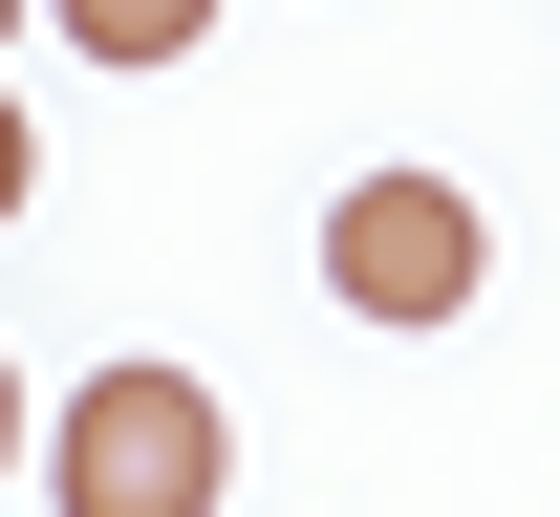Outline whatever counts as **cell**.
<instances>
[{
	"label": "cell",
	"instance_id": "obj_5",
	"mask_svg": "<svg viewBox=\"0 0 560 517\" xmlns=\"http://www.w3.org/2000/svg\"><path fill=\"white\" fill-rule=\"evenodd\" d=\"M0 474H22V367H0Z\"/></svg>",
	"mask_w": 560,
	"mask_h": 517
},
{
	"label": "cell",
	"instance_id": "obj_6",
	"mask_svg": "<svg viewBox=\"0 0 560 517\" xmlns=\"http://www.w3.org/2000/svg\"><path fill=\"white\" fill-rule=\"evenodd\" d=\"M0 22H22V0H0Z\"/></svg>",
	"mask_w": 560,
	"mask_h": 517
},
{
	"label": "cell",
	"instance_id": "obj_2",
	"mask_svg": "<svg viewBox=\"0 0 560 517\" xmlns=\"http://www.w3.org/2000/svg\"><path fill=\"white\" fill-rule=\"evenodd\" d=\"M475 281H495V237H475L453 173H346V195H324V302H346V324H453Z\"/></svg>",
	"mask_w": 560,
	"mask_h": 517
},
{
	"label": "cell",
	"instance_id": "obj_1",
	"mask_svg": "<svg viewBox=\"0 0 560 517\" xmlns=\"http://www.w3.org/2000/svg\"><path fill=\"white\" fill-rule=\"evenodd\" d=\"M215 474H237V432H215L195 367H86L66 432H44V496L66 517H215Z\"/></svg>",
	"mask_w": 560,
	"mask_h": 517
},
{
	"label": "cell",
	"instance_id": "obj_4",
	"mask_svg": "<svg viewBox=\"0 0 560 517\" xmlns=\"http://www.w3.org/2000/svg\"><path fill=\"white\" fill-rule=\"evenodd\" d=\"M22 173H44V151H22V108H0V216H22Z\"/></svg>",
	"mask_w": 560,
	"mask_h": 517
},
{
	"label": "cell",
	"instance_id": "obj_3",
	"mask_svg": "<svg viewBox=\"0 0 560 517\" xmlns=\"http://www.w3.org/2000/svg\"><path fill=\"white\" fill-rule=\"evenodd\" d=\"M44 22H66V44H86V66H173V44H195V22H215V0H44Z\"/></svg>",
	"mask_w": 560,
	"mask_h": 517
}]
</instances>
